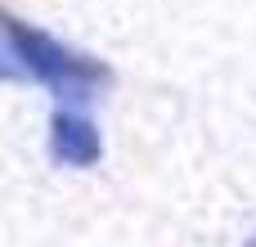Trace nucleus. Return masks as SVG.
<instances>
[{"label":"nucleus","mask_w":256,"mask_h":247,"mask_svg":"<svg viewBox=\"0 0 256 247\" xmlns=\"http://www.w3.org/2000/svg\"><path fill=\"white\" fill-rule=\"evenodd\" d=\"M9 45H14L18 72L40 81V86H50L63 104H86L90 94H99V86H108V68H99L94 58L50 40L36 27L9 22Z\"/></svg>","instance_id":"f257e3e1"},{"label":"nucleus","mask_w":256,"mask_h":247,"mask_svg":"<svg viewBox=\"0 0 256 247\" xmlns=\"http://www.w3.org/2000/svg\"><path fill=\"white\" fill-rule=\"evenodd\" d=\"M50 153L63 166H94L104 153V140L90 117H81L76 108H58L50 122Z\"/></svg>","instance_id":"f03ea898"},{"label":"nucleus","mask_w":256,"mask_h":247,"mask_svg":"<svg viewBox=\"0 0 256 247\" xmlns=\"http://www.w3.org/2000/svg\"><path fill=\"white\" fill-rule=\"evenodd\" d=\"M4 76H22V72H18V58H14V45H9V22L0 18V81Z\"/></svg>","instance_id":"7ed1b4c3"},{"label":"nucleus","mask_w":256,"mask_h":247,"mask_svg":"<svg viewBox=\"0 0 256 247\" xmlns=\"http://www.w3.org/2000/svg\"><path fill=\"white\" fill-rule=\"evenodd\" d=\"M248 247H256V234H252V238H248Z\"/></svg>","instance_id":"20e7f679"}]
</instances>
